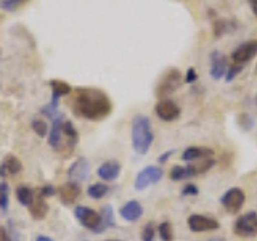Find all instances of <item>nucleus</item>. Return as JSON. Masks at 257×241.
I'll return each mask as SVG.
<instances>
[{
	"label": "nucleus",
	"instance_id": "obj_29",
	"mask_svg": "<svg viewBox=\"0 0 257 241\" xmlns=\"http://www.w3.org/2000/svg\"><path fill=\"white\" fill-rule=\"evenodd\" d=\"M8 196H10V190H8V185L5 182L0 183V209L7 211L8 209Z\"/></svg>",
	"mask_w": 257,
	"mask_h": 241
},
{
	"label": "nucleus",
	"instance_id": "obj_2",
	"mask_svg": "<svg viewBox=\"0 0 257 241\" xmlns=\"http://www.w3.org/2000/svg\"><path fill=\"white\" fill-rule=\"evenodd\" d=\"M155 140L151 129V120L148 116L139 114L132 120V147L139 155H145Z\"/></svg>",
	"mask_w": 257,
	"mask_h": 241
},
{
	"label": "nucleus",
	"instance_id": "obj_30",
	"mask_svg": "<svg viewBox=\"0 0 257 241\" xmlns=\"http://www.w3.org/2000/svg\"><path fill=\"white\" fill-rule=\"evenodd\" d=\"M156 236V228H155V223H147L142 230V241H155Z\"/></svg>",
	"mask_w": 257,
	"mask_h": 241
},
{
	"label": "nucleus",
	"instance_id": "obj_38",
	"mask_svg": "<svg viewBox=\"0 0 257 241\" xmlns=\"http://www.w3.org/2000/svg\"><path fill=\"white\" fill-rule=\"evenodd\" d=\"M172 155H174V151L171 150V151H167V153H166V155H161L158 161H159V163H161V164H164V163H166V161H167L169 158H171Z\"/></svg>",
	"mask_w": 257,
	"mask_h": 241
},
{
	"label": "nucleus",
	"instance_id": "obj_18",
	"mask_svg": "<svg viewBox=\"0 0 257 241\" xmlns=\"http://www.w3.org/2000/svg\"><path fill=\"white\" fill-rule=\"evenodd\" d=\"M214 151L211 148H204V147H190L183 151L182 159L183 161H188V163H193V161H198V159H209L212 158Z\"/></svg>",
	"mask_w": 257,
	"mask_h": 241
},
{
	"label": "nucleus",
	"instance_id": "obj_25",
	"mask_svg": "<svg viewBox=\"0 0 257 241\" xmlns=\"http://www.w3.org/2000/svg\"><path fill=\"white\" fill-rule=\"evenodd\" d=\"M63 132H64V135H66L69 145L74 148V145L77 143V137L79 135H77V131L74 129V126H72L71 120H64V123H63Z\"/></svg>",
	"mask_w": 257,
	"mask_h": 241
},
{
	"label": "nucleus",
	"instance_id": "obj_3",
	"mask_svg": "<svg viewBox=\"0 0 257 241\" xmlns=\"http://www.w3.org/2000/svg\"><path fill=\"white\" fill-rule=\"evenodd\" d=\"M183 84V76L179 68H171L166 74L161 77L158 88H156V95L159 98H166L175 90H179L180 85Z\"/></svg>",
	"mask_w": 257,
	"mask_h": 241
},
{
	"label": "nucleus",
	"instance_id": "obj_22",
	"mask_svg": "<svg viewBox=\"0 0 257 241\" xmlns=\"http://www.w3.org/2000/svg\"><path fill=\"white\" fill-rule=\"evenodd\" d=\"M16 198H18V201L23 206L29 207L32 203H34V191H32L29 187H26V185H21V187L16 188Z\"/></svg>",
	"mask_w": 257,
	"mask_h": 241
},
{
	"label": "nucleus",
	"instance_id": "obj_10",
	"mask_svg": "<svg viewBox=\"0 0 257 241\" xmlns=\"http://www.w3.org/2000/svg\"><path fill=\"white\" fill-rule=\"evenodd\" d=\"M156 116L164 120V123H172V120L180 117V106L171 98H161L155 106Z\"/></svg>",
	"mask_w": 257,
	"mask_h": 241
},
{
	"label": "nucleus",
	"instance_id": "obj_35",
	"mask_svg": "<svg viewBox=\"0 0 257 241\" xmlns=\"http://www.w3.org/2000/svg\"><path fill=\"white\" fill-rule=\"evenodd\" d=\"M238 120H239V124H243L244 129H247V131H249V129H252V127H254V119H252V117H249L247 114H243Z\"/></svg>",
	"mask_w": 257,
	"mask_h": 241
},
{
	"label": "nucleus",
	"instance_id": "obj_23",
	"mask_svg": "<svg viewBox=\"0 0 257 241\" xmlns=\"http://www.w3.org/2000/svg\"><path fill=\"white\" fill-rule=\"evenodd\" d=\"M108 190L109 188L104 183H93V185L88 187L87 195L90 196V198H93V199H101L103 196L108 195Z\"/></svg>",
	"mask_w": 257,
	"mask_h": 241
},
{
	"label": "nucleus",
	"instance_id": "obj_8",
	"mask_svg": "<svg viewBox=\"0 0 257 241\" xmlns=\"http://www.w3.org/2000/svg\"><path fill=\"white\" fill-rule=\"evenodd\" d=\"M244 201H246L244 191L235 187V188H230L227 193H223L220 203L230 214H238L241 211V207L244 206Z\"/></svg>",
	"mask_w": 257,
	"mask_h": 241
},
{
	"label": "nucleus",
	"instance_id": "obj_7",
	"mask_svg": "<svg viewBox=\"0 0 257 241\" xmlns=\"http://www.w3.org/2000/svg\"><path fill=\"white\" fill-rule=\"evenodd\" d=\"M255 55H257V39H252L238 45L235 50L231 52L230 58L233 64H241V66H243L247 61H251Z\"/></svg>",
	"mask_w": 257,
	"mask_h": 241
},
{
	"label": "nucleus",
	"instance_id": "obj_31",
	"mask_svg": "<svg viewBox=\"0 0 257 241\" xmlns=\"http://www.w3.org/2000/svg\"><path fill=\"white\" fill-rule=\"evenodd\" d=\"M32 131H34L39 137H44L48 132V126L42 119H34L32 120Z\"/></svg>",
	"mask_w": 257,
	"mask_h": 241
},
{
	"label": "nucleus",
	"instance_id": "obj_34",
	"mask_svg": "<svg viewBox=\"0 0 257 241\" xmlns=\"http://www.w3.org/2000/svg\"><path fill=\"white\" fill-rule=\"evenodd\" d=\"M198 193H199L198 187H196V185H193V183H188L187 187L182 190V195H185V196H196Z\"/></svg>",
	"mask_w": 257,
	"mask_h": 241
},
{
	"label": "nucleus",
	"instance_id": "obj_17",
	"mask_svg": "<svg viewBox=\"0 0 257 241\" xmlns=\"http://www.w3.org/2000/svg\"><path fill=\"white\" fill-rule=\"evenodd\" d=\"M120 174V164L117 161H106L98 167V177L103 180H116Z\"/></svg>",
	"mask_w": 257,
	"mask_h": 241
},
{
	"label": "nucleus",
	"instance_id": "obj_19",
	"mask_svg": "<svg viewBox=\"0 0 257 241\" xmlns=\"http://www.w3.org/2000/svg\"><path fill=\"white\" fill-rule=\"evenodd\" d=\"M50 87H52V103L53 104H58L60 96H64L71 92V85L68 82H63L60 79H52Z\"/></svg>",
	"mask_w": 257,
	"mask_h": 241
},
{
	"label": "nucleus",
	"instance_id": "obj_24",
	"mask_svg": "<svg viewBox=\"0 0 257 241\" xmlns=\"http://www.w3.org/2000/svg\"><path fill=\"white\" fill-rule=\"evenodd\" d=\"M228 26L230 23L227 20H222V18H217L212 23V32H214V37L215 39H220L222 36H225L228 32Z\"/></svg>",
	"mask_w": 257,
	"mask_h": 241
},
{
	"label": "nucleus",
	"instance_id": "obj_9",
	"mask_svg": "<svg viewBox=\"0 0 257 241\" xmlns=\"http://www.w3.org/2000/svg\"><path fill=\"white\" fill-rule=\"evenodd\" d=\"M163 179V169L158 166H148L142 169V171L137 174L135 179V190H145L150 185L158 183Z\"/></svg>",
	"mask_w": 257,
	"mask_h": 241
},
{
	"label": "nucleus",
	"instance_id": "obj_11",
	"mask_svg": "<svg viewBox=\"0 0 257 241\" xmlns=\"http://www.w3.org/2000/svg\"><path fill=\"white\" fill-rule=\"evenodd\" d=\"M188 228L195 233H204V231H214L220 228L219 220L211 219L207 215L193 214L188 217Z\"/></svg>",
	"mask_w": 257,
	"mask_h": 241
},
{
	"label": "nucleus",
	"instance_id": "obj_5",
	"mask_svg": "<svg viewBox=\"0 0 257 241\" xmlns=\"http://www.w3.org/2000/svg\"><path fill=\"white\" fill-rule=\"evenodd\" d=\"M233 233L241 238H251L257 235V214L246 212L244 215H239L233 223Z\"/></svg>",
	"mask_w": 257,
	"mask_h": 241
},
{
	"label": "nucleus",
	"instance_id": "obj_36",
	"mask_svg": "<svg viewBox=\"0 0 257 241\" xmlns=\"http://www.w3.org/2000/svg\"><path fill=\"white\" fill-rule=\"evenodd\" d=\"M40 195H42V198L52 196V195H55V190L52 187H44V188H40Z\"/></svg>",
	"mask_w": 257,
	"mask_h": 241
},
{
	"label": "nucleus",
	"instance_id": "obj_21",
	"mask_svg": "<svg viewBox=\"0 0 257 241\" xmlns=\"http://www.w3.org/2000/svg\"><path fill=\"white\" fill-rule=\"evenodd\" d=\"M195 171H193L191 164L188 166H174L171 169V179L179 182V180H183V179H190V177H195Z\"/></svg>",
	"mask_w": 257,
	"mask_h": 241
},
{
	"label": "nucleus",
	"instance_id": "obj_37",
	"mask_svg": "<svg viewBox=\"0 0 257 241\" xmlns=\"http://www.w3.org/2000/svg\"><path fill=\"white\" fill-rule=\"evenodd\" d=\"M0 241H12L7 228H4V227H0Z\"/></svg>",
	"mask_w": 257,
	"mask_h": 241
},
{
	"label": "nucleus",
	"instance_id": "obj_40",
	"mask_svg": "<svg viewBox=\"0 0 257 241\" xmlns=\"http://www.w3.org/2000/svg\"><path fill=\"white\" fill-rule=\"evenodd\" d=\"M36 241H53L52 238H48V236H37Z\"/></svg>",
	"mask_w": 257,
	"mask_h": 241
},
{
	"label": "nucleus",
	"instance_id": "obj_33",
	"mask_svg": "<svg viewBox=\"0 0 257 241\" xmlns=\"http://www.w3.org/2000/svg\"><path fill=\"white\" fill-rule=\"evenodd\" d=\"M196 79H198L196 69H195V68H188V71L185 72L183 82H187V84H193V82H196Z\"/></svg>",
	"mask_w": 257,
	"mask_h": 241
},
{
	"label": "nucleus",
	"instance_id": "obj_13",
	"mask_svg": "<svg viewBox=\"0 0 257 241\" xmlns=\"http://www.w3.org/2000/svg\"><path fill=\"white\" fill-rule=\"evenodd\" d=\"M228 69V63H227V56L222 55L219 50H214L211 53V71L209 74L214 80H219L225 77V72Z\"/></svg>",
	"mask_w": 257,
	"mask_h": 241
},
{
	"label": "nucleus",
	"instance_id": "obj_14",
	"mask_svg": "<svg viewBox=\"0 0 257 241\" xmlns=\"http://www.w3.org/2000/svg\"><path fill=\"white\" fill-rule=\"evenodd\" d=\"M58 196L64 204H72L80 198V185L76 182H68L60 187Z\"/></svg>",
	"mask_w": 257,
	"mask_h": 241
},
{
	"label": "nucleus",
	"instance_id": "obj_27",
	"mask_svg": "<svg viewBox=\"0 0 257 241\" xmlns=\"http://www.w3.org/2000/svg\"><path fill=\"white\" fill-rule=\"evenodd\" d=\"M158 231H159V236L163 241H172L174 239V230H172L171 222H163L158 227Z\"/></svg>",
	"mask_w": 257,
	"mask_h": 241
},
{
	"label": "nucleus",
	"instance_id": "obj_39",
	"mask_svg": "<svg viewBox=\"0 0 257 241\" xmlns=\"http://www.w3.org/2000/svg\"><path fill=\"white\" fill-rule=\"evenodd\" d=\"M247 2H249V7H251L252 13L257 16V0H247Z\"/></svg>",
	"mask_w": 257,
	"mask_h": 241
},
{
	"label": "nucleus",
	"instance_id": "obj_1",
	"mask_svg": "<svg viewBox=\"0 0 257 241\" xmlns=\"http://www.w3.org/2000/svg\"><path fill=\"white\" fill-rule=\"evenodd\" d=\"M72 111L79 117L88 120H103L112 111V103L109 96L100 88L93 87H80L76 90Z\"/></svg>",
	"mask_w": 257,
	"mask_h": 241
},
{
	"label": "nucleus",
	"instance_id": "obj_16",
	"mask_svg": "<svg viewBox=\"0 0 257 241\" xmlns=\"http://www.w3.org/2000/svg\"><path fill=\"white\" fill-rule=\"evenodd\" d=\"M143 215V207L139 201H128L122 207H120V217L127 222H137Z\"/></svg>",
	"mask_w": 257,
	"mask_h": 241
},
{
	"label": "nucleus",
	"instance_id": "obj_32",
	"mask_svg": "<svg viewBox=\"0 0 257 241\" xmlns=\"http://www.w3.org/2000/svg\"><path fill=\"white\" fill-rule=\"evenodd\" d=\"M241 71H243V66H241V64H231V66H228L227 72H225V80H227V82L235 80Z\"/></svg>",
	"mask_w": 257,
	"mask_h": 241
},
{
	"label": "nucleus",
	"instance_id": "obj_26",
	"mask_svg": "<svg viewBox=\"0 0 257 241\" xmlns=\"http://www.w3.org/2000/svg\"><path fill=\"white\" fill-rule=\"evenodd\" d=\"M114 214H112V207L111 206H104L101 211V227L103 230H106L108 227H114Z\"/></svg>",
	"mask_w": 257,
	"mask_h": 241
},
{
	"label": "nucleus",
	"instance_id": "obj_4",
	"mask_svg": "<svg viewBox=\"0 0 257 241\" xmlns=\"http://www.w3.org/2000/svg\"><path fill=\"white\" fill-rule=\"evenodd\" d=\"M74 215H76V219L80 222V225H84L85 228L92 230L95 233H101L103 231L101 214L93 211V209L87 207V206H77L74 209Z\"/></svg>",
	"mask_w": 257,
	"mask_h": 241
},
{
	"label": "nucleus",
	"instance_id": "obj_41",
	"mask_svg": "<svg viewBox=\"0 0 257 241\" xmlns=\"http://www.w3.org/2000/svg\"><path fill=\"white\" fill-rule=\"evenodd\" d=\"M106 241H119V239H106Z\"/></svg>",
	"mask_w": 257,
	"mask_h": 241
},
{
	"label": "nucleus",
	"instance_id": "obj_20",
	"mask_svg": "<svg viewBox=\"0 0 257 241\" xmlns=\"http://www.w3.org/2000/svg\"><path fill=\"white\" fill-rule=\"evenodd\" d=\"M29 211H31L32 219L42 220V219H45V215L48 214V204L45 203L44 198L34 199V203L29 206Z\"/></svg>",
	"mask_w": 257,
	"mask_h": 241
},
{
	"label": "nucleus",
	"instance_id": "obj_15",
	"mask_svg": "<svg viewBox=\"0 0 257 241\" xmlns=\"http://www.w3.org/2000/svg\"><path fill=\"white\" fill-rule=\"evenodd\" d=\"M21 169H23L21 161L13 155H8L0 163V177L5 179L8 175H16L21 172Z\"/></svg>",
	"mask_w": 257,
	"mask_h": 241
},
{
	"label": "nucleus",
	"instance_id": "obj_12",
	"mask_svg": "<svg viewBox=\"0 0 257 241\" xmlns=\"http://www.w3.org/2000/svg\"><path fill=\"white\" fill-rule=\"evenodd\" d=\"M88 174H90V166H88V161L85 158H79L74 164L68 169V177L71 182L76 183H82L88 179Z\"/></svg>",
	"mask_w": 257,
	"mask_h": 241
},
{
	"label": "nucleus",
	"instance_id": "obj_28",
	"mask_svg": "<svg viewBox=\"0 0 257 241\" xmlns=\"http://www.w3.org/2000/svg\"><path fill=\"white\" fill-rule=\"evenodd\" d=\"M28 0H0V8H2V10H7V12H15L16 8H20Z\"/></svg>",
	"mask_w": 257,
	"mask_h": 241
},
{
	"label": "nucleus",
	"instance_id": "obj_6",
	"mask_svg": "<svg viewBox=\"0 0 257 241\" xmlns=\"http://www.w3.org/2000/svg\"><path fill=\"white\" fill-rule=\"evenodd\" d=\"M63 117H56L53 119V124H52V131H50V135H48V143H50V147L56 151H68V155L71 153L72 147L69 145L66 135L63 132Z\"/></svg>",
	"mask_w": 257,
	"mask_h": 241
}]
</instances>
